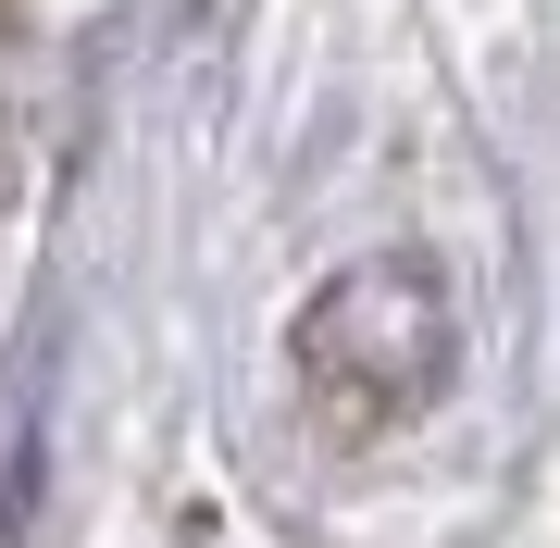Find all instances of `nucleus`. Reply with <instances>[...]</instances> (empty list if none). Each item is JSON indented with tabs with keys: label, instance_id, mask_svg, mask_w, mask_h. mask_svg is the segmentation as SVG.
Here are the masks:
<instances>
[{
	"label": "nucleus",
	"instance_id": "nucleus-1",
	"mask_svg": "<svg viewBox=\"0 0 560 548\" xmlns=\"http://www.w3.org/2000/svg\"><path fill=\"white\" fill-rule=\"evenodd\" d=\"M460 362V325H448V287L399 263V249H374V263H349L324 300L300 312V374L312 399H337L349 424H399L423 411Z\"/></svg>",
	"mask_w": 560,
	"mask_h": 548
}]
</instances>
